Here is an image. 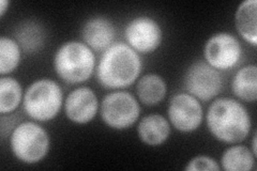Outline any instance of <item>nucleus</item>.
Masks as SVG:
<instances>
[{"mask_svg": "<svg viewBox=\"0 0 257 171\" xmlns=\"http://www.w3.org/2000/svg\"><path fill=\"white\" fill-rule=\"evenodd\" d=\"M143 69L141 55L126 43H114L103 52L96 64V79L110 90H122L139 79Z\"/></svg>", "mask_w": 257, "mask_h": 171, "instance_id": "f257e3e1", "label": "nucleus"}, {"mask_svg": "<svg viewBox=\"0 0 257 171\" xmlns=\"http://www.w3.org/2000/svg\"><path fill=\"white\" fill-rule=\"evenodd\" d=\"M207 127L211 135L225 143L243 141L252 128V119L245 106L231 97H220L209 106Z\"/></svg>", "mask_w": 257, "mask_h": 171, "instance_id": "f03ea898", "label": "nucleus"}, {"mask_svg": "<svg viewBox=\"0 0 257 171\" xmlns=\"http://www.w3.org/2000/svg\"><path fill=\"white\" fill-rule=\"evenodd\" d=\"M54 70L68 84H82L89 79L96 68L93 51L80 41L63 43L54 56Z\"/></svg>", "mask_w": 257, "mask_h": 171, "instance_id": "7ed1b4c3", "label": "nucleus"}, {"mask_svg": "<svg viewBox=\"0 0 257 171\" xmlns=\"http://www.w3.org/2000/svg\"><path fill=\"white\" fill-rule=\"evenodd\" d=\"M63 103V91L59 84L53 79L42 78L27 88L23 107L30 119L47 122L58 116Z\"/></svg>", "mask_w": 257, "mask_h": 171, "instance_id": "20e7f679", "label": "nucleus"}, {"mask_svg": "<svg viewBox=\"0 0 257 171\" xmlns=\"http://www.w3.org/2000/svg\"><path fill=\"white\" fill-rule=\"evenodd\" d=\"M10 146L16 158L32 165L46 157L51 149V138L46 129L37 122L25 121L13 129Z\"/></svg>", "mask_w": 257, "mask_h": 171, "instance_id": "39448f33", "label": "nucleus"}, {"mask_svg": "<svg viewBox=\"0 0 257 171\" xmlns=\"http://www.w3.org/2000/svg\"><path fill=\"white\" fill-rule=\"evenodd\" d=\"M101 118L108 127L122 131L131 127L141 116V105L136 97L122 90L104 96L100 106Z\"/></svg>", "mask_w": 257, "mask_h": 171, "instance_id": "423d86ee", "label": "nucleus"}, {"mask_svg": "<svg viewBox=\"0 0 257 171\" xmlns=\"http://www.w3.org/2000/svg\"><path fill=\"white\" fill-rule=\"evenodd\" d=\"M186 91L197 100L207 102L218 96L223 89L220 71L206 61H196L188 68L183 78Z\"/></svg>", "mask_w": 257, "mask_h": 171, "instance_id": "0eeeda50", "label": "nucleus"}, {"mask_svg": "<svg viewBox=\"0 0 257 171\" xmlns=\"http://www.w3.org/2000/svg\"><path fill=\"white\" fill-rule=\"evenodd\" d=\"M204 58L215 70L228 71L242 58V47L234 35L225 31L216 32L205 43Z\"/></svg>", "mask_w": 257, "mask_h": 171, "instance_id": "6e6552de", "label": "nucleus"}, {"mask_svg": "<svg viewBox=\"0 0 257 171\" xmlns=\"http://www.w3.org/2000/svg\"><path fill=\"white\" fill-rule=\"evenodd\" d=\"M170 123L181 133L195 132L202 125L204 109L202 103L188 92L175 94L168 104Z\"/></svg>", "mask_w": 257, "mask_h": 171, "instance_id": "1a4fd4ad", "label": "nucleus"}, {"mask_svg": "<svg viewBox=\"0 0 257 171\" xmlns=\"http://www.w3.org/2000/svg\"><path fill=\"white\" fill-rule=\"evenodd\" d=\"M124 38L126 44L140 55L151 54L162 44L163 30L155 19L143 15L126 24Z\"/></svg>", "mask_w": 257, "mask_h": 171, "instance_id": "9d476101", "label": "nucleus"}, {"mask_svg": "<svg viewBox=\"0 0 257 171\" xmlns=\"http://www.w3.org/2000/svg\"><path fill=\"white\" fill-rule=\"evenodd\" d=\"M67 118L75 124H87L99 111L98 96L89 87H78L72 90L63 103Z\"/></svg>", "mask_w": 257, "mask_h": 171, "instance_id": "9b49d317", "label": "nucleus"}, {"mask_svg": "<svg viewBox=\"0 0 257 171\" xmlns=\"http://www.w3.org/2000/svg\"><path fill=\"white\" fill-rule=\"evenodd\" d=\"M116 28L108 19L94 16L88 19L82 27L83 42L95 52H104L114 44Z\"/></svg>", "mask_w": 257, "mask_h": 171, "instance_id": "f8f14e48", "label": "nucleus"}, {"mask_svg": "<svg viewBox=\"0 0 257 171\" xmlns=\"http://www.w3.org/2000/svg\"><path fill=\"white\" fill-rule=\"evenodd\" d=\"M138 134L142 142L150 146L163 144L171 135V123L160 113L144 117L138 125Z\"/></svg>", "mask_w": 257, "mask_h": 171, "instance_id": "ddd939ff", "label": "nucleus"}, {"mask_svg": "<svg viewBox=\"0 0 257 171\" xmlns=\"http://www.w3.org/2000/svg\"><path fill=\"white\" fill-rule=\"evenodd\" d=\"M257 2L244 0L235 12V25L239 36L253 47L257 46Z\"/></svg>", "mask_w": 257, "mask_h": 171, "instance_id": "4468645a", "label": "nucleus"}, {"mask_svg": "<svg viewBox=\"0 0 257 171\" xmlns=\"http://www.w3.org/2000/svg\"><path fill=\"white\" fill-rule=\"evenodd\" d=\"M15 40L18 41L22 51L27 54H36L41 51L45 44L46 32L41 24L29 20L16 28Z\"/></svg>", "mask_w": 257, "mask_h": 171, "instance_id": "2eb2a0df", "label": "nucleus"}, {"mask_svg": "<svg viewBox=\"0 0 257 171\" xmlns=\"http://www.w3.org/2000/svg\"><path fill=\"white\" fill-rule=\"evenodd\" d=\"M167 93L166 81L162 76L149 73L142 76L136 85L139 101L146 106H155L164 100Z\"/></svg>", "mask_w": 257, "mask_h": 171, "instance_id": "dca6fc26", "label": "nucleus"}, {"mask_svg": "<svg viewBox=\"0 0 257 171\" xmlns=\"http://www.w3.org/2000/svg\"><path fill=\"white\" fill-rule=\"evenodd\" d=\"M234 94L244 102H255L257 99V67L247 64L239 69L231 83Z\"/></svg>", "mask_w": 257, "mask_h": 171, "instance_id": "f3484780", "label": "nucleus"}, {"mask_svg": "<svg viewBox=\"0 0 257 171\" xmlns=\"http://www.w3.org/2000/svg\"><path fill=\"white\" fill-rule=\"evenodd\" d=\"M255 155L244 145H232L221 157V168L226 171H250L255 165Z\"/></svg>", "mask_w": 257, "mask_h": 171, "instance_id": "a211bd4d", "label": "nucleus"}, {"mask_svg": "<svg viewBox=\"0 0 257 171\" xmlns=\"http://www.w3.org/2000/svg\"><path fill=\"white\" fill-rule=\"evenodd\" d=\"M24 100L23 88L20 81L10 76L0 78V113H12Z\"/></svg>", "mask_w": 257, "mask_h": 171, "instance_id": "6ab92c4d", "label": "nucleus"}, {"mask_svg": "<svg viewBox=\"0 0 257 171\" xmlns=\"http://www.w3.org/2000/svg\"><path fill=\"white\" fill-rule=\"evenodd\" d=\"M22 60V48L18 41L10 37L0 38V74H10L19 68Z\"/></svg>", "mask_w": 257, "mask_h": 171, "instance_id": "aec40b11", "label": "nucleus"}, {"mask_svg": "<svg viewBox=\"0 0 257 171\" xmlns=\"http://www.w3.org/2000/svg\"><path fill=\"white\" fill-rule=\"evenodd\" d=\"M187 171H196V170H211V171H220L221 166L215 159L209 157L207 155H198L193 157L188 161L187 166L184 167Z\"/></svg>", "mask_w": 257, "mask_h": 171, "instance_id": "412c9836", "label": "nucleus"}, {"mask_svg": "<svg viewBox=\"0 0 257 171\" xmlns=\"http://www.w3.org/2000/svg\"><path fill=\"white\" fill-rule=\"evenodd\" d=\"M9 7L10 2H8V0H2V2H0V16H2V18L5 16L7 10L9 9Z\"/></svg>", "mask_w": 257, "mask_h": 171, "instance_id": "4be33fe9", "label": "nucleus"}, {"mask_svg": "<svg viewBox=\"0 0 257 171\" xmlns=\"http://www.w3.org/2000/svg\"><path fill=\"white\" fill-rule=\"evenodd\" d=\"M252 153L254 154L255 156H257V150H256V134H254L253 137V141H252Z\"/></svg>", "mask_w": 257, "mask_h": 171, "instance_id": "5701e85b", "label": "nucleus"}]
</instances>
